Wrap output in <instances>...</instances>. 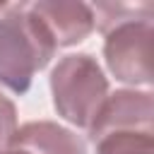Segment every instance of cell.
Segmentation results:
<instances>
[{
	"label": "cell",
	"instance_id": "cell-1",
	"mask_svg": "<svg viewBox=\"0 0 154 154\" xmlns=\"http://www.w3.org/2000/svg\"><path fill=\"white\" fill-rule=\"evenodd\" d=\"M94 26L106 36L103 58L111 75L125 84H152V36L154 10L144 5L99 2L91 7Z\"/></svg>",
	"mask_w": 154,
	"mask_h": 154
},
{
	"label": "cell",
	"instance_id": "cell-2",
	"mask_svg": "<svg viewBox=\"0 0 154 154\" xmlns=\"http://www.w3.org/2000/svg\"><path fill=\"white\" fill-rule=\"evenodd\" d=\"M55 55V43L43 24L22 5H7L0 14V87L26 94L31 79Z\"/></svg>",
	"mask_w": 154,
	"mask_h": 154
},
{
	"label": "cell",
	"instance_id": "cell-3",
	"mask_svg": "<svg viewBox=\"0 0 154 154\" xmlns=\"http://www.w3.org/2000/svg\"><path fill=\"white\" fill-rule=\"evenodd\" d=\"M53 106L67 123L89 130L103 101L108 99V79L89 53H72L58 60L51 72Z\"/></svg>",
	"mask_w": 154,
	"mask_h": 154
},
{
	"label": "cell",
	"instance_id": "cell-4",
	"mask_svg": "<svg viewBox=\"0 0 154 154\" xmlns=\"http://www.w3.org/2000/svg\"><path fill=\"white\" fill-rule=\"evenodd\" d=\"M26 10L43 24L48 36L53 38L55 48L75 46L84 41L96 26H94V12L87 2L75 0H38L26 2Z\"/></svg>",
	"mask_w": 154,
	"mask_h": 154
},
{
	"label": "cell",
	"instance_id": "cell-5",
	"mask_svg": "<svg viewBox=\"0 0 154 154\" xmlns=\"http://www.w3.org/2000/svg\"><path fill=\"white\" fill-rule=\"evenodd\" d=\"M125 128H154V94L137 89H118L108 94L94 123L89 125V140L111 130Z\"/></svg>",
	"mask_w": 154,
	"mask_h": 154
},
{
	"label": "cell",
	"instance_id": "cell-6",
	"mask_svg": "<svg viewBox=\"0 0 154 154\" xmlns=\"http://www.w3.org/2000/svg\"><path fill=\"white\" fill-rule=\"evenodd\" d=\"M7 147L24 154H87L84 140L53 120H31L19 125Z\"/></svg>",
	"mask_w": 154,
	"mask_h": 154
},
{
	"label": "cell",
	"instance_id": "cell-7",
	"mask_svg": "<svg viewBox=\"0 0 154 154\" xmlns=\"http://www.w3.org/2000/svg\"><path fill=\"white\" fill-rule=\"evenodd\" d=\"M96 154H154V128H125L91 137Z\"/></svg>",
	"mask_w": 154,
	"mask_h": 154
},
{
	"label": "cell",
	"instance_id": "cell-8",
	"mask_svg": "<svg viewBox=\"0 0 154 154\" xmlns=\"http://www.w3.org/2000/svg\"><path fill=\"white\" fill-rule=\"evenodd\" d=\"M17 130V106L0 91V149H5Z\"/></svg>",
	"mask_w": 154,
	"mask_h": 154
},
{
	"label": "cell",
	"instance_id": "cell-9",
	"mask_svg": "<svg viewBox=\"0 0 154 154\" xmlns=\"http://www.w3.org/2000/svg\"><path fill=\"white\" fill-rule=\"evenodd\" d=\"M0 154H24V152H19V149H12V147H5V149H0Z\"/></svg>",
	"mask_w": 154,
	"mask_h": 154
}]
</instances>
